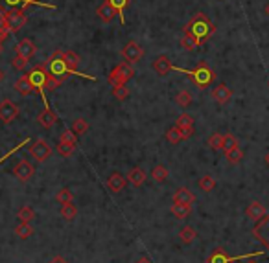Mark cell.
<instances>
[{"mask_svg": "<svg viewBox=\"0 0 269 263\" xmlns=\"http://www.w3.org/2000/svg\"><path fill=\"white\" fill-rule=\"evenodd\" d=\"M30 4L39 6L41 2H37V0H0V10L2 11H11V10L24 11Z\"/></svg>", "mask_w": 269, "mask_h": 263, "instance_id": "15", "label": "cell"}, {"mask_svg": "<svg viewBox=\"0 0 269 263\" xmlns=\"http://www.w3.org/2000/svg\"><path fill=\"white\" fill-rule=\"evenodd\" d=\"M26 76H28L30 83L33 85L35 92H39V94L43 96V92H45V89H46V81H48V68H46V63L33 66Z\"/></svg>", "mask_w": 269, "mask_h": 263, "instance_id": "5", "label": "cell"}, {"mask_svg": "<svg viewBox=\"0 0 269 263\" xmlns=\"http://www.w3.org/2000/svg\"><path fill=\"white\" fill-rule=\"evenodd\" d=\"M46 68H48V74L59 77V79H63V81L66 79L68 74H70V70H68V66H66L65 57H63L61 50H56L50 57H48V61H46Z\"/></svg>", "mask_w": 269, "mask_h": 263, "instance_id": "4", "label": "cell"}, {"mask_svg": "<svg viewBox=\"0 0 269 263\" xmlns=\"http://www.w3.org/2000/svg\"><path fill=\"white\" fill-rule=\"evenodd\" d=\"M264 162H265V166L269 167V153H265V157H264Z\"/></svg>", "mask_w": 269, "mask_h": 263, "instance_id": "52", "label": "cell"}, {"mask_svg": "<svg viewBox=\"0 0 269 263\" xmlns=\"http://www.w3.org/2000/svg\"><path fill=\"white\" fill-rule=\"evenodd\" d=\"M15 91L19 92L21 96H30V94H33V92H35V89H33V85L30 83L28 76H22V77H19V79H17Z\"/></svg>", "mask_w": 269, "mask_h": 263, "instance_id": "24", "label": "cell"}, {"mask_svg": "<svg viewBox=\"0 0 269 263\" xmlns=\"http://www.w3.org/2000/svg\"><path fill=\"white\" fill-rule=\"evenodd\" d=\"M17 54L30 61L31 57H33V54H35V45H33V40H30V39L19 40V45H17Z\"/></svg>", "mask_w": 269, "mask_h": 263, "instance_id": "22", "label": "cell"}, {"mask_svg": "<svg viewBox=\"0 0 269 263\" xmlns=\"http://www.w3.org/2000/svg\"><path fill=\"white\" fill-rule=\"evenodd\" d=\"M0 35H2V33H0Z\"/></svg>", "mask_w": 269, "mask_h": 263, "instance_id": "57", "label": "cell"}, {"mask_svg": "<svg viewBox=\"0 0 269 263\" xmlns=\"http://www.w3.org/2000/svg\"><path fill=\"white\" fill-rule=\"evenodd\" d=\"M0 33H10L8 31V20H6V11L0 10Z\"/></svg>", "mask_w": 269, "mask_h": 263, "instance_id": "47", "label": "cell"}, {"mask_svg": "<svg viewBox=\"0 0 269 263\" xmlns=\"http://www.w3.org/2000/svg\"><path fill=\"white\" fill-rule=\"evenodd\" d=\"M175 70L183 72V74H186L188 79L192 81L194 85L198 86V89H201V91H205L210 83H214L216 81V72L210 68V66L205 63V61H201L194 70H186V68H175Z\"/></svg>", "mask_w": 269, "mask_h": 263, "instance_id": "2", "label": "cell"}, {"mask_svg": "<svg viewBox=\"0 0 269 263\" xmlns=\"http://www.w3.org/2000/svg\"><path fill=\"white\" fill-rule=\"evenodd\" d=\"M61 142H66V144H74L76 146L78 144V135L72 129H65V131L61 133Z\"/></svg>", "mask_w": 269, "mask_h": 263, "instance_id": "45", "label": "cell"}, {"mask_svg": "<svg viewBox=\"0 0 269 263\" xmlns=\"http://www.w3.org/2000/svg\"><path fill=\"white\" fill-rule=\"evenodd\" d=\"M264 11H265V15H267V17H269V2H267V4H265Z\"/></svg>", "mask_w": 269, "mask_h": 263, "instance_id": "53", "label": "cell"}, {"mask_svg": "<svg viewBox=\"0 0 269 263\" xmlns=\"http://www.w3.org/2000/svg\"><path fill=\"white\" fill-rule=\"evenodd\" d=\"M175 125L184 129V127H194V116L192 114H188V112H183V114H179L177 121H175Z\"/></svg>", "mask_w": 269, "mask_h": 263, "instance_id": "41", "label": "cell"}, {"mask_svg": "<svg viewBox=\"0 0 269 263\" xmlns=\"http://www.w3.org/2000/svg\"><path fill=\"white\" fill-rule=\"evenodd\" d=\"M57 153L61 155V157H72L74 155V149H76V146L74 144H66V142H61L59 140V144H57Z\"/></svg>", "mask_w": 269, "mask_h": 263, "instance_id": "39", "label": "cell"}, {"mask_svg": "<svg viewBox=\"0 0 269 263\" xmlns=\"http://www.w3.org/2000/svg\"><path fill=\"white\" fill-rule=\"evenodd\" d=\"M56 201L65 204V202H70L74 201V192H72L70 188H61L59 192L56 193Z\"/></svg>", "mask_w": 269, "mask_h": 263, "instance_id": "37", "label": "cell"}, {"mask_svg": "<svg viewBox=\"0 0 269 263\" xmlns=\"http://www.w3.org/2000/svg\"><path fill=\"white\" fill-rule=\"evenodd\" d=\"M181 131H183V138H184V140H188V138L194 135V127H184V129H181Z\"/></svg>", "mask_w": 269, "mask_h": 263, "instance_id": "48", "label": "cell"}, {"mask_svg": "<svg viewBox=\"0 0 269 263\" xmlns=\"http://www.w3.org/2000/svg\"><path fill=\"white\" fill-rule=\"evenodd\" d=\"M96 15H98V19L102 20V22H111V20L118 15V11L112 8L109 0H105V2H102V4L98 6Z\"/></svg>", "mask_w": 269, "mask_h": 263, "instance_id": "17", "label": "cell"}, {"mask_svg": "<svg viewBox=\"0 0 269 263\" xmlns=\"http://www.w3.org/2000/svg\"><path fill=\"white\" fill-rule=\"evenodd\" d=\"M179 238H181V241H183L184 245H190L192 241H196L198 232H196V228H192V227H184L183 230L179 232Z\"/></svg>", "mask_w": 269, "mask_h": 263, "instance_id": "32", "label": "cell"}, {"mask_svg": "<svg viewBox=\"0 0 269 263\" xmlns=\"http://www.w3.org/2000/svg\"><path fill=\"white\" fill-rule=\"evenodd\" d=\"M245 213H247V217L251 219V221H256V223H258L262 217H265V215H267V212H265V206L262 204V202H258V201L251 202V204L247 206V210H245Z\"/></svg>", "mask_w": 269, "mask_h": 263, "instance_id": "20", "label": "cell"}, {"mask_svg": "<svg viewBox=\"0 0 269 263\" xmlns=\"http://www.w3.org/2000/svg\"><path fill=\"white\" fill-rule=\"evenodd\" d=\"M15 234L21 239H28L33 234V228L30 227V223H19L15 227Z\"/></svg>", "mask_w": 269, "mask_h": 263, "instance_id": "35", "label": "cell"}, {"mask_svg": "<svg viewBox=\"0 0 269 263\" xmlns=\"http://www.w3.org/2000/svg\"><path fill=\"white\" fill-rule=\"evenodd\" d=\"M19 116V107L13 103L11 100H4L0 101V121L2 123H11V121L15 120Z\"/></svg>", "mask_w": 269, "mask_h": 263, "instance_id": "11", "label": "cell"}, {"mask_svg": "<svg viewBox=\"0 0 269 263\" xmlns=\"http://www.w3.org/2000/svg\"><path fill=\"white\" fill-rule=\"evenodd\" d=\"M199 188H201L203 192H212L214 188H216V179H214L212 175H205V177H201V181H199Z\"/></svg>", "mask_w": 269, "mask_h": 263, "instance_id": "40", "label": "cell"}, {"mask_svg": "<svg viewBox=\"0 0 269 263\" xmlns=\"http://www.w3.org/2000/svg\"><path fill=\"white\" fill-rule=\"evenodd\" d=\"M212 100L218 101L219 105H225V103H228V101L233 100V89H228L225 83H218V85L212 89Z\"/></svg>", "mask_w": 269, "mask_h": 263, "instance_id": "13", "label": "cell"}, {"mask_svg": "<svg viewBox=\"0 0 269 263\" xmlns=\"http://www.w3.org/2000/svg\"><path fill=\"white\" fill-rule=\"evenodd\" d=\"M223 140H225L223 133H212V135L207 138V144H208V147H210V149H214V151H219V149H223Z\"/></svg>", "mask_w": 269, "mask_h": 263, "instance_id": "27", "label": "cell"}, {"mask_svg": "<svg viewBox=\"0 0 269 263\" xmlns=\"http://www.w3.org/2000/svg\"><path fill=\"white\" fill-rule=\"evenodd\" d=\"M109 2H111L112 8L118 11V17H120V20H122V24H126V17H124V11H126V8L129 6V0H109Z\"/></svg>", "mask_w": 269, "mask_h": 263, "instance_id": "36", "label": "cell"}, {"mask_svg": "<svg viewBox=\"0 0 269 263\" xmlns=\"http://www.w3.org/2000/svg\"><path fill=\"white\" fill-rule=\"evenodd\" d=\"M56 121H57V114L52 111L50 107H48V103H46L45 111L39 112V116H37V123H39L41 127H45V129H50Z\"/></svg>", "mask_w": 269, "mask_h": 263, "instance_id": "21", "label": "cell"}, {"mask_svg": "<svg viewBox=\"0 0 269 263\" xmlns=\"http://www.w3.org/2000/svg\"><path fill=\"white\" fill-rule=\"evenodd\" d=\"M181 46H183V48H184L186 52H192V50H196L198 46H201V42H199V40L196 39V37H194L192 33L184 31L183 37H181Z\"/></svg>", "mask_w": 269, "mask_h": 263, "instance_id": "25", "label": "cell"}, {"mask_svg": "<svg viewBox=\"0 0 269 263\" xmlns=\"http://www.w3.org/2000/svg\"><path fill=\"white\" fill-rule=\"evenodd\" d=\"M238 138L234 137V135H230V133H225V140H223V149L221 151H230V149H234V147H238Z\"/></svg>", "mask_w": 269, "mask_h": 263, "instance_id": "42", "label": "cell"}, {"mask_svg": "<svg viewBox=\"0 0 269 263\" xmlns=\"http://www.w3.org/2000/svg\"><path fill=\"white\" fill-rule=\"evenodd\" d=\"M168 177H170V171H168V167L163 166V164H157L151 169V179L155 182H164Z\"/></svg>", "mask_w": 269, "mask_h": 263, "instance_id": "28", "label": "cell"}, {"mask_svg": "<svg viewBox=\"0 0 269 263\" xmlns=\"http://www.w3.org/2000/svg\"><path fill=\"white\" fill-rule=\"evenodd\" d=\"M262 254L264 252L245 254V256H228L223 248L218 247V248H214V252L207 258V263H236V261H240V259H247V258H253V256H262Z\"/></svg>", "mask_w": 269, "mask_h": 263, "instance_id": "6", "label": "cell"}, {"mask_svg": "<svg viewBox=\"0 0 269 263\" xmlns=\"http://www.w3.org/2000/svg\"><path fill=\"white\" fill-rule=\"evenodd\" d=\"M175 68H177V66L172 65V59H170L168 56H159L157 59L153 61V70L157 72L161 77L168 76V74H170V72H173Z\"/></svg>", "mask_w": 269, "mask_h": 263, "instance_id": "14", "label": "cell"}, {"mask_svg": "<svg viewBox=\"0 0 269 263\" xmlns=\"http://www.w3.org/2000/svg\"><path fill=\"white\" fill-rule=\"evenodd\" d=\"M63 83H65L63 79H59V77L48 74V81H46V89H45V91H56V89H59Z\"/></svg>", "mask_w": 269, "mask_h": 263, "instance_id": "44", "label": "cell"}, {"mask_svg": "<svg viewBox=\"0 0 269 263\" xmlns=\"http://www.w3.org/2000/svg\"><path fill=\"white\" fill-rule=\"evenodd\" d=\"M126 184H127V179L118 171H112L111 175H109V179H107V188H109L112 193H120L124 188H126Z\"/></svg>", "mask_w": 269, "mask_h": 263, "instance_id": "16", "label": "cell"}, {"mask_svg": "<svg viewBox=\"0 0 269 263\" xmlns=\"http://www.w3.org/2000/svg\"><path fill=\"white\" fill-rule=\"evenodd\" d=\"M112 96L117 98V100L124 101L129 98V89H127V85H120V86H114L112 89Z\"/></svg>", "mask_w": 269, "mask_h": 263, "instance_id": "43", "label": "cell"}, {"mask_svg": "<svg viewBox=\"0 0 269 263\" xmlns=\"http://www.w3.org/2000/svg\"><path fill=\"white\" fill-rule=\"evenodd\" d=\"M164 137H166V140L170 142V144H179V142L184 140V138H183V131H181V127H177V125L170 127Z\"/></svg>", "mask_w": 269, "mask_h": 263, "instance_id": "29", "label": "cell"}, {"mask_svg": "<svg viewBox=\"0 0 269 263\" xmlns=\"http://www.w3.org/2000/svg\"><path fill=\"white\" fill-rule=\"evenodd\" d=\"M48 263H68V261H66V259L63 258V256H56V258H52Z\"/></svg>", "mask_w": 269, "mask_h": 263, "instance_id": "49", "label": "cell"}, {"mask_svg": "<svg viewBox=\"0 0 269 263\" xmlns=\"http://www.w3.org/2000/svg\"><path fill=\"white\" fill-rule=\"evenodd\" d=\"M6 37H8V33H2V35H0V52H2V46H4Z\"/></svg>", "mask_w": 269, "mask_h": 263, "instance_id": "51", "label": "cell"}, {"mask_svg": "<svg viewBox=\"0 0 269 263\" xmlns=\"http://www.w3.org/2000/svg\"><path fill=\"white\" fill-rule=\"evenodd\" d=\"M267 85H269V81H267Z\"/></svg>", "mask_w": 269, "mask_h": 263, "instance_id": "56", "label": "cell"}, {"mask_svg": "<svg viewBox=\"0 0 269 263\" xmlns=\"http://www.w3.org/2000/svg\"><path fill=\"white\" fill-rule=\"evenodd\" d=\"M72 131L76 133L78 137L85 135V133L89 131V121H87L85 118H76V120L72 121Z\"/></svg>", "mask_w": 269, "mask_h": 263, "instance_id": "33", "label": "cell"}, {"mask_svg": "<svg viewBox=\"0 0 269 263\" xmlns=\"http://www.w3.org/2000/svg\"><path fill=\"white\" fill-rule=\"evenodd\" d=\"M13 175H15V177L19 179L21 182H26L35 175V167L31 166L28 160H19L17 162L15 169H13Z\"/></svg>", "mask_w": 269, "mask_h": 263, "instance_id": "12", "label": "cell"}, {"mask_svg": "<svg viewBox=\"0 0 269 263\" xmlns=\"http://www.w3.org/2000/svg\"><path fill=\"white\" fill-rule=\"evenodd\" d=\"M30 153H31V157L35 158L37 162H45V160L50 158L52 147L48 146L45 140H33L31 142V146H30Z\"/></svg>", "mask_w": 269, "mask_h": 263, "instance_id": "9", "label": "cell"}, {"mask_svg": "<svg viewBox=\"0 0 269 263\" xmlns=\"http://www.w3.org/2000/svg\"><path fill=\"white\" fill-rule=\"evenodd\" d=\"M2 77H4V74H2V70H0V81H2Z\"/></svg>", "mask_w": 269, "mask_h": 263, "instance_id": "54", "label": "cell"}, {"mask_svg": "<svg viewBox=\"0 0 269 263\" xmlns=\"http://www.w3.org/2000/svg\"><path fill=\"white\" fill-rule=\"evenodd\" d=\"M253 236L256 239H258L262 245H264L265 248L269 250V213L265 215V217L260 219L256 225H254L253 228Z\"/></svg>", "mask_w": 269, "mask_h": 263, "instance_id": "10", "label": "cell"}, {"mask_svg": "<svg viewBox=\"0 0 269 263\" xmlns=\"http://www.w3.org/2000/svg\"><path fill=\"white\" fill-rule=\"evenodd\" d=\"M133 77H135V68H133L131 63L124 61V63H120V65H117L112 68L109 77H107V81H109V85L114 89V86L126 85L127 81L133 79Z\"/></svg>", "mask_w": 269, "mask_h": 263, "instance_id": "3", "label": "cell"}, {"mask_svg": "<svg viewBox=\"0 0 269 263\" xmlns=\"http://www.w3.org/2000/svg\"><path fill=\"white\" fill-rule=\"evenodd\" d=\"M63 57H65V63H66V66H68V70H70V74H78V76H85V74H80V72H78V66H80V56H78L76 52L66 50V52H63ZM85 77H89V79L94 81V77H91V76H85Z\"/></svg>", "mask_w": 269, "mask_h": 263, "instance_id": "19", "label": "cell"}, {"mask_svg": "<svg viewBox=\"0 0 269 263\" xmlns=\"http://www.w3.org/2000/svg\"><path fill=\"white\" fill-rule=\"evenodd\" d=\"M184 31L192 33V35L196 37L201 45H203L205 40L210 39V37L216 33V26H214V22L208 19L205 13L199 11V13H196V15L188 20L186 24H184Z\"/></svg>", "mask_w": 269, "mask_h": 263, "instance_id": "1", "label": "cell"}, {"mask_svg": "<svg viewBox=\"0 0 269 263\" xmlns=\"http://www.w3.org/2000/svg\"><path fill=\"white\" fill-rule=\"evenodd\" d=\"M146 179H147V175H146V171H144L142 167H133L131 171H129V175H127V181L137 188L142 186L144 182H146Z\"/></svg>", "mask_w": 269, "mask_h": 263, "instance_id": "23", "label": "cell"}, {"mask_svg": "<svg viewBox=\"0 0 269 263\" xmlns=\"http://www.w3.org/2000/svg\"><path fill=\"white\" fill-rule=\"evenodd\" d=\"M17 219L19 223H31L35 219V212H33V208L31 206H22L19 212H17Z\"/></svg>", "mask_w": 269, "mask_h": 263, "instance_id": "30", "label": "cell"}, {"mask_svg": "<svg viewBox=\"0 0 269 263\" xmlns=\"http://www.w3.org/2000/svg\"><path fill=\"white\" fill-rule=\"evenodd\" d=\"M11 65H13V68H17V70H24L26 65H28V59H24V57H21L19 54H15V57L11 59Z\"/></svg>", "mask_w": 269, "mask_h": 263, "instance_id": "46", "label": "cell"}, {"mask_svg": "<svg viewBox=\"0 0 269 263\" xmlns=\"http://www.w3.org/2000/svg\"><path fill=\"white\" fill-rule=\"evenodd\" d=\"M122 57H124V61L131 63V65H135V63H138V61L144 57L142 46L138 45L137 40H127L126 46L122 48Z\"/></svg>", "mask_w": 269, "mask_h": 263, "instance_id": "7", "label": "cell"}, {"mask_svg": "<svg viewBox=\"0 0 269 263\" xmlns=\"http://www.w3.org/2000/svg\"><path fill=\"white\" fill-rule=\"evenodd\" d=\"M249 263H256V261H249Z\"/></svg>", "mask_w": 269, "mask_h": 263, "instance_id": "55", "label": "cell"}, {"mask_svg": "<svg viewBox=\"0 0 269 263\" xmlns=\"http://www.w3.org/2000/svg\"><path fill=\"white\" fill-rule=\"evenodd\" d=\"M173 202L175 204H186V206H192L196 202V195H194L188 188H177L175 193H173Z\"/></svg>", "mask_w": 269, "mask_h": 263, "instance_id": "18", "label": "cell"}, {"mask_svg": "<svg viewBox=\"0 0 269 263\" xmlns=\"http://www.w3.org/2000/svg\"><path fill=\"white\" fill-rule=\"evenodd\" d=\"M172 213L177 219H186L188 215H190V206H186V204H175V202H173Z\"/></svg>", "mask_w": 269, "mask_h": 263, "instance_id": "38", "label": "cell"}, {"mask_svg": "<svg viewBox=\"0 0 269 263\" xmlns=\"http://www.w3.org/2000/svg\"><path fill=\"white\" fill-rule=\"evenodd\" d=\"M225 157H227V160H228V164H240V162L244 160V149L242 147H234V149H230V151H227L225 153Z\"/></svg>", "mask_w": 269, "mask_h": 263, "instance_id": "31", "label": "cell"}, {"mask_svg": "<svg viewBox=\"0 0 269 263\" xmlns=\"http://www.w3.org/2000/svg\"><path fill=\"white\" fill-rule=\"evenodd\" d=\"M76 215H78V206L74 204V201L65 202L61 206V217L65 219V221H74Z\"/></svg>", "mask_w": 269, "mask_h": 263, "instance_id": "26", "label": "cell"}, {"mask_svg": "<svg viewBox=\"0 0 269 263\" xmlns=\"http://www.w3.org/2000/svg\"><path fill=\"white\" fill-rule=\"evenodd\" d=\"M175 103H177L181 109H186V107L192 105V94H190L188 91L177 92V96H175Z\"/></svg>", "mask_w": 269, "mask_h": 263, "instance_id": "34", "label": "cell"}, {"mask_svg": "<svg viewBox=\"0 0 269 263\" xmlns=\"http://www.w3.org/2000/svg\"><path fill=\"white\" fill-rule=\"evenodd\" d=\"M6 20H8V31L17 33V31H21L22 26L26 24V13L22 10L6 11Z\"/></svg>", "mask_w": 269, "mask_h": 263, "instance_id": "8", "label": "cell"}, {"mask_svg": "<svg viewBox=\"0 0 269 263\" xmlns=\"http://www.w3.org/2000/svg\"><path fill=\"white\" fill-rule=\"evenodd\" d=\"M135 263H153V261H151L149 258H146V256H142V258H138Z\"/></svg>", "mask_w": 269, "mask_h": 263, "instance_id": "50", "label": "cell"}]
</instances>
